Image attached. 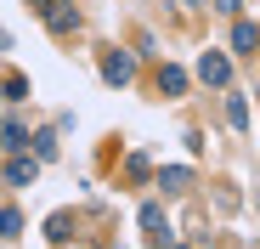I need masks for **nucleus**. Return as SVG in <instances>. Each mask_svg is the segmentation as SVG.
Wrapping results in <instances>:
<instances>
[{
  "label": "nucleus",
  "mask_w": 260,
  "mask_h": 249,
  "mask_svg": "<svg viewBox=\"0 0 260 249\" xmlns=\"http://www.w3.org/2000/svg\"><path fill=\"white\" fill-rule=\"evenodd\" d=\"M28 142H34V159H40V164H46V159H57V131H34Z\"/></svg>",
  "instance_id": "nucleus-11"
},
{
  "label": "nucleus",
  "mask_w": 260,
  "mask_h": 249,
  "mask_svg": "<svg viewBox=\"0 0 260 249\" xmlns=\"http://www.w3.org/2000/svg\"><path fill=\"white\" fill-rule=\"evenodd\" d=\"M46 238H51V243H68V238H74V215H68V210H57V215L46 221Z\"/></svg>",
  "instance_id": "nucleus-10"
},
{
  "label": "nucleus",
  "mask_w": 260,
  "mask_h": 249,
  "mask_svg": "<svg viewBox=\"0 0 260 249\" xmlns=\"http://www.w3.org/2000/svg\"><path fill=\"white\" fill-rule=\"evenodd\" d=\"M142 238L153 243V249H164V243H176V232H170V221H164V204H142Z\"/></svg>",
  "instance_id": "nucleus-3"
},
{
  "label": "nucleus",
  "mask_w": 260,
  "mask_h": 249,
  "mask_svg": "<svg viewBox=\"0 0 260 249\" xmlns=\"http://www.w3.org/2000/svg\"><path fill=\"white\" fill-rule=\"evenodd\" d=\"M34 6H40V23H46L57 40H68L79 28V6H74V0H34Z\"/></svg>",
  "instance_id": "nucleus-1"
},
{
  "label": "nucleus",
  "mask_w": 260,
  "mask_h": 249,
  "mask_svg": "<svg viewBox=\"0 0 260 249\" xmlns=\"http://www.w3.org/2000/svg\"><path fill=\"white\" fill-rule=\"evenodd\" d=\"M215 12H221V17H238V12H243V0H215Z\"/></svg>",
  "instance_id": "nucleus-16"
},
{
  "label": "nucleus",
  "mask_w": 260,
  "mask_h": 249,
  "mask_svg": "<svg viewBox=\"0 0 260 249\" xmlns=\"http://www.w3.org/2000/svg\"><path fill=\"white\" fill-rule=\"evenodd\" d=\"M164 249H181V243H164Z\"/></svg>",
  "instance_id": "nucleus-17"
},
{
  "label": "nucleus",
  "mask_w": 260,
  "mask_h": 249,
  "mask_svg": "<svg viewBox=\"0 0 260 249\" xmlns=\"http://www.w3.org/2000/svg\"><path fill=\"white\" fill-rule=\"evenodd\" d=\"M232 51H238V57H254V51H260V28H254L249 17H232Z\"/></svg>",
  "instance_id": "nucleus-5"
},
{
  "label": "nucleus",
  "mask_w": 260,
  "mask_h": 249,
  "mask_svg": "<svg viewBox=\"0 0 260 249\" xmlns=\"http://www.w3.org/2000/svg\"><path fill=\"white\" fill-rule=\"evenodd\" d=\"M153 85H158V97H181V91H187V68H176V63H158Z\"/></svg>",
  "instance_id": "nucleus-6"
},
{
  "label": "nucleus",
  "mask_w": 260,
  "mask_h": 249,
  "mask_svg": "<svg viewBox=\"0 0 260 249\" xmlns=\"http://www.w3.org/2000/svg\"><path fill=\"white\" fill-rule=\"evenodd\" d=\"M96 68H102V79H108V85H130V79H136V51H124V46H108Z\"/></svg>",
  "instance_id": "nucleus-2"
},
{
  "label": "nucleus",
  "mask_w": 260,
  "mask_h": 249,
  "mask_svg": "<svg viewBox=\"0 0 260 249\" xmlns=\"http://www.w3.org/2000/svg\"><path fill=\"white\" fill-rule=\"evenodd\" d=\"M0 147H6V153H23V147H28V124H23L17 113L0 119Z\"/></svg>",
  "instance_id": "nucleus-7"
},
{
  "label": "nucleus",
  "mask_w": 260,
  "mask_h": 249,
  "mask_svg": "<svg viewBox=\"0 0 260 249\" xmlns=\"http://www.w3.org/2000/svg\"><path fill=\"white\" fill-rule=\"evenodd\" d=\"M0 108H6V97H0Z\"/></svg>",
  "instance_id": "nucleus-18"
},
{
  "label": "nucleus",
  "mask_w": 260,
  "mask_h": 249,
  "mask_svg": "<svg viewBox=\"0 0 260 249\" xmlns=\"http://www.w3.org/2000/svg\"><path fill=\"white\" fill-rule=\"evenodd\" d=\"M17 232H23V210L6 204V210H0V238H17Z\"/></svg>",
  "instance_id": "nucleus-12"
},
{
  "label": "nucleus",
  "mask_w": 260,
  "mask_h": 249,
  "mask_svg": "<svg viewBox=\"0 0 260 249\" xmlns=\"http://www.w3.org/2000/svg\"><path fill=\"white\" fill-rule=\"evenodd\" d=\"M34 176H40V159H23V153L6 159V181L12 187H34Z\"/></svg>",
  "instance_id": "nucleus-8"
},
{
  "label": "nucleus",
  "mask_w": 260,
  "mask_h": 249,
  "mask_svg": "<svg viewBox=\"0 0 260 249\" xmlns=\"http://www.w3.org/2000/svg\"><path fill=\"white\" fill-rule=\"evenodd\" d=\"M158 187H164V193H187V187H192V170H187V164H164V170H158Z\"/></svg>",
  "instance_id": "nucleus-9"
},
{
  "label": "nucleus",
  "mask_w": 260,
  "mask_h": 249,
  "mask_svg": "<svg viewBox=\"0 0 260 249\" xmlns=\"http://www.w3.org/2000/svg\"><path fill=\"white\" fill-rule=\"evenodd\" d=\"M124 176H130V181H147V176H153L147 153H130V159H124Z\"/></svg>",
  "instance_id": "nucleus-14"
},
{
  "label": "nucleus",
  "mask_w": 260,
  "mask_h": 249,
  "mask_svg": "<svg viewBox=\"0 0 260 249\" xmlns=\"http://www.w3.org/2000/svg\"><path fill=\"white\" fill-rule=\"evenodd\" d=\"M226 119L238 124V131H249V108H243V97H232V102H226Z\"/></svg>",
  "instance_id": "nucleus-15"
},
{
  "label": "nucleus",
  "mask_w": 260,
  "mask_h": 249,
  "mask_svg": "<svg viewBox=\"0 0 260 249\" xmlns=\"http://www.w3.org/2000/svg\"><path fill=\"white\" fill-rule=\"evenodd\" d=\"M198 79L204 85H232V57L226 51H204L198 57Z\"/></svg>",
  "instance_id": "nucleus-4"
},
{
  "label": "nucleus",
  "mask_w": 260,
  "mask_h": 249,
  "mask_svg": "<svg viewBox=\"0 0 260 249\" xmlns=\"http://www.w3.org/2000/svg\"><path fill=\"white\" fill-rule=\"evenodd\" d=\"M0 97H6V102H23V97H28V74H6V85H0Z\"/></svg>",
  "instance_id": "nucleus-13"
}]
</instances>
